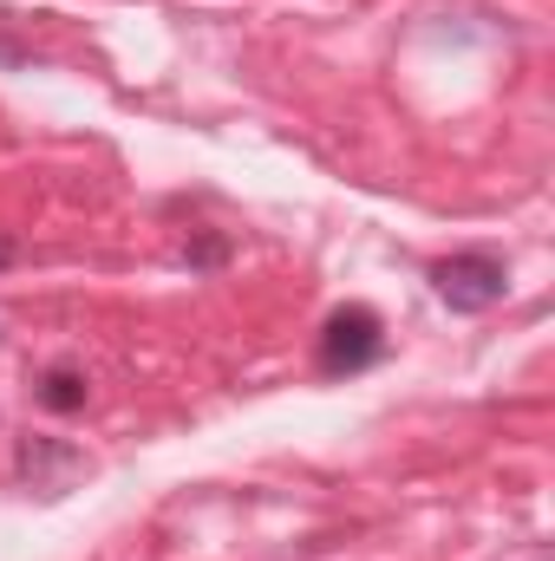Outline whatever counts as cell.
Wrapping results in <instances>:
<instances>
[{
  "label": "cell",
  "mask_w": 555,
  "mask_h": 561,
  "mask_svg": "<svg viewBox=\"0 0 555 561\" xmlns=\"http://www.w3.org/2000/svg\"><path fill=\"white\" fill-rule=\"evenodd\" d=\"M86 392H92V386H86V373L53 366V373H39V392H33V399H39L46 412H59V419H66V412H86Z\"/></svg>",
  "instance_id": "277c9868"
},
{
  "label": "cell",
  "mask_w": 555,
  "mask_h": 561,
  "mask_svg": "<svg viewBox=\"0 0 555 561\" xmlns=\"http://www.w3.org/2000/svg\"><path fill=\"white\" fill-rule=\"evenodd\" d=\"M386 353V327L373 307H333L320 327V373H366Z\"/></svg>",
  "instance_id": "7a4b0ae2"
},
{
  "label": "cell",
  "mask_w": 555,
  "mask_h": 561,
  "mask_svg": "<svg viewBox=\"0 0 555 561\" xmlns=\"http://www.w3.org/2000/svg\"><path fill=\"white\" fill-rule=\"evenodd\" d=\"M431 287H438V300H444L451 313H484V307H497V300L510 294V268H503L497 255L471 249V255L438 262V268H431Z\"/></svg>",
  "instance_id": "6da1fadb"
},
{
  "label": "cell",
  "mask_w": 555,
  "mask_h": 561,
  "mask_svg": "<svg viewBox=\"0 0 555 561\" xmlns=\"http://www.w3.org/2000/svg\"><path fill=\"white\" fill-rule=\"evenodd\" d=\"M7 262H13V242H7V236H0V268H7Z\"/></svg>",
  "instance_id": "52a82bcc"
},
{
  "label": "cell",
  "mask_w": 555,
  "mask_h": 561,
  "mask_svg": "<svg viewBox=\"0 0 555 561\" xmlns=\"http://www.w3.org/2000/svg\"><path fill=\"white\" fill-rule=\"evenodd\" d=\"M79 470H86V457L59 437H20V450H13V477L39 496H66L79 483Z\"/></svg>",
  "instance_id": "3957f363"
},
{
  "label": "cell",
  "mask_w": 555,
  "mask_h": 561,
  "mask_svg": "<svg viewBox=\"0 0 555 561\" xmlns=\"http://www.w3.org/2000/svg\"><path fill=\"white\" fill-rule=\"evenodd\" d=\"M183 262H190V275H216V268L229 262V236H190Z\"/></svg>",
  "instance_id": "5b68a950"
},
{
  "label": "cell",
  "mask_w": 555,
  "mask_h": 561,
  "mask_svg": "<svg viewBox=\"0 0 555 561\" xmlns=\"http://www.w3.org/2000/svg\"><path fill=\"white\" fill-rule=\"evenodd\" d=\"M0 66H7V72H26V66H39V59H33V46H26V39L0 33Z\"/></svg>",
  "instance_id": "8992f818"
}]
</instances>
